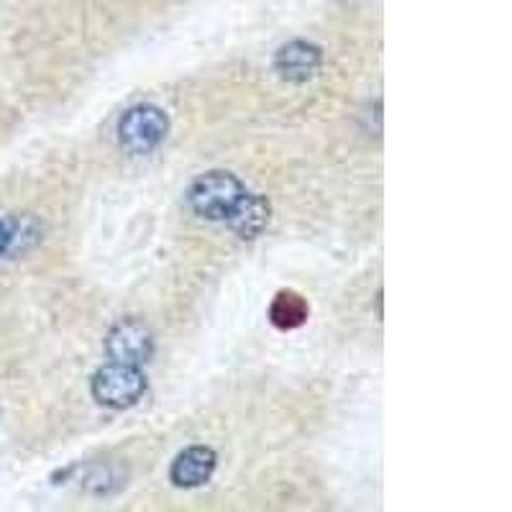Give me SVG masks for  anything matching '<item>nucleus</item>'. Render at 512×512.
<instances>
[{"label": "nucleus", "instance_id": "f257e3e1", "mask_svg": "<svg viewBox=\"0 0 512 512\" xmlns=\"http://www.w3.org/2000/svg\"><path fill=\"white\" fill-rule=\"evenodd\" d=\"M246 195V187L239 177L226 169H210L192 182L187 190V205L192 213L205 221H226L239 200Z\"/></svg>", "mask_w": 512, "mask_h": 512}, {"label": "nucleus", "instance_id": "f03ea898", "mask_svg": "<svg viewBox=\"0 0 512 512\" xmlns=\"http://www.w3.org/2000/svg\"><path fill=\"white\" fill-rule=\"evenodd\" d=\"M146 387L149 384H146V374L141 372V367H128V364H118V361L100 367L90 382L95 402L111 410L134 408L136 402L146 395Z\"/></svg>", "mask_w": 512, "mask_h": 512}, {"label": "nucleus", "instance_id": "7ed1b4c3", "mask_svg": "<svg viewBox=\"0 0 512 512\" xmlns=\"http://www.w3.org/2000/svg\"><path fill=\"white\" fill-rule=\"evenodd\" d=\"M169 118L159 105H134L118 121V144L128 154H149L164 141Z\"/></svg>", "mask_w": 512, "mask_h": 512}, {"label": "nucleus", "instance_id": "20e7f679", "mask_svg": "<svg viewBox=\"0 0 512 512\" xmlns=\"http://www.w3.org/2000/svg\"><path fill=\"white\" fill-rule=\"evenodd\" d=\"M108 359L128 367H144L154 356V333L139 318H121L105 336Z\"/></svg>", "mask_w": 512, "mask_h": 512}, {"label": "nucleus", "instance_id": "39448f33", "mask_svg": "<svg viewBox=\"0 0 512 512\" xmlns=\"http://www.w3.org/2000/svg\"><path fill=\"white\" fill-rule=\"evenodd\" d=\"M320 64H323V49L313 41L295 39L277 49L272 67L280 75V80L292 82V85H305L318 75Z\"/></svg>", "mask_w": 512, "mask_h": 512}, {"label": "nucleus", "instance_id": "423d86ee", "mask_svg": "<svg viewBox=\"0 0 512 512\" xmlns=\"http://www.w3.org/2000/svg\"><path fill=\"white\" fill-rule=\"evenodd\" d=\"M218 466V454L210 446H190L177 459L172 461L169 469V482L180 489H195L210 482Z\"/></svg>", "mask_w": 512, "mask_h": 512}, {"label": "nucleus", "instance_id": "0eeeda50", "mask_svg": "<svg viewBox=\"0 0 512 512\" xmlns=\"http://www.w3.org/2000/svg\"><path fill=\"white\" fill-rule=\"evenodd\" d=\"M269 218H272V205H269V200L264 195H251V192H246L244 198L239 200V205L228 213L226 223L239 239L251 241L269 226Z\"/></svg>", "mask_w": 512, "mask_h": 512}, {"label": "nucleus", "instance_id": "6e6552de", "mask_svg": "<svg viewBox=\"0 0 512 512\" xmlns=\"http://www.w3.org/2000/svg\"><path fill=\"white\" fill-rule=\"evenodd\" d=\"M310 318V305L300 292L280 290L269 305V323L280 331L303 328Z\"/></svg>", "mask_w": 512, "mask_h": 512}, {"label": "nucleus", "instance_id": "1a4fd4ad", "mask_svg": "<svg viewBox=\"0 0 512 512\" xmlns=\"http://www.w3.org/2000/svg\"><path fill=\"white\" fill-rule=\"evenodd\" d=\"M13 244V231L6 221H0V256L6 254Z\"/></svg>", "mask_w": 512, "mask_h": 512}]
</instances>
